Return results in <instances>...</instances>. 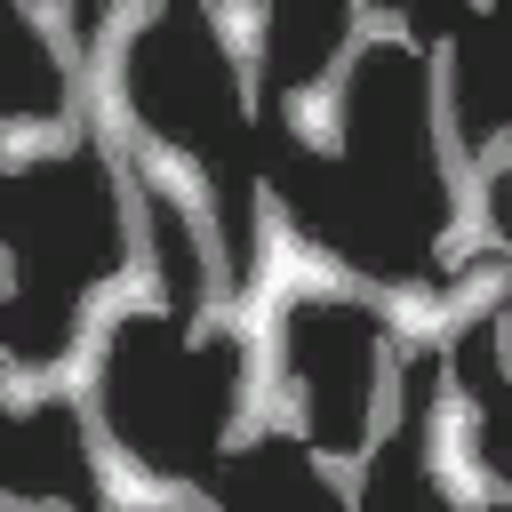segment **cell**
Here are the masks:
<instances>
[{"mask_svg":"<svg viewBox=\"0 0 512 512\" xmlns=\"http://www.w3.org/2000/svg\"><path fill=\"white\" fill-rule=\"evenodd\" d=\"M256 280L280 296V304H304V296H328V304H376L384 280L352 272L344 256H328L320 240H304L280 208L272 184H256Z\"/></svg>","mask_w":512,"mask_h":512,"instance_id":"1","label":"cell"},{"mask_svg":"<svg viewBox=\"0 0 512 512\" xmlns=\"http://www.w3.org/2000/svg\"><path fill=\"white\" fill-rule=\"evenodd\" d=\"M24 24L48 40V56H56L64 88H80V72H88V48H80V32H72V8H64V0H24Z\"/></svg>","mask_w":512,"mask_h":512,"instance_id":"11","label":"cell"},{"mask_svg":"<svg viewBox=\"0 0 512 512\" xmlns=\"http://www.w3.org/2000/svg\"><path fill=\"white\" fill-rule=\"evenodd\" d=\"M272 432H304V376H280V392H272Z\"/></svg>","mask_w":512,"mask_h":512,"instance_id":"15","label":"cell"},{"mask_svg":"<svg viewBox=\"0 0 512 512\" xmlns=\"http://www.w3.org/2000/svg\"><path fill=\"white\" fill-rule=\"evenodd\" d=\"M376 312L392 320V344L400 352H456V328H448V304L432 296V288H416V280H392L384 296H376Z\"/></svg>","mask_w":512,"mask_h":512,"instance_id":"6","label":"cell"},{"mask_svg":"<svg viewBox=\"0 0 512 512\" xmlns=\"http://www.w3.org/2000/svg\"><path fill=\"white\" fill-rule=\"evenodd\" d=\"M80 448H88L96 496H104L112 512H216V496H208V488H192V480H168V472L136 464V456L112 440L104 408H80Z\"/></svg>","mask_w":512,"mask_h":512,"instance_id":"2","label":"cell"},{"mask_svg":"<svg viewBox=\"0 0 512 512\" xmlns=\"http://www.w3.org/2000/svg\"><path fill=\"white\" fill-rule=\"evenodd\" d=\"M120 312H168V288L152 272H112L80 296V320H120Z\"/></svg>","mask_w":512,"mask_h":512,"instance_id":"10","label":"cell"},{"mask_svg":"<svg viewBox=\"0 0 512 512\" xmlns=\"http://www.w3.org/2000/svg\"><path fill=\"white\" fill-rule=\"evenodd\" d=\"M472 432H480V400L456 376H440V400H432V424H424V480L448 504H504V480L472 464Z\"/></svg>","mask_w":512,"mask_h":512,"instance_id":"3","label":"cell"},{"mask_svg":"<svg viewBox=\"0 0 512 512\" xmlns=\"http://www.w3.org/2000/svg\"><path fill=\"white\" fill-rule=\"evenodd\" d=\"M80 136H88V128H72L64 112H56V120L24 112V120H8V128H0V168L16 176V168H32V160H56V152H72Z\"/></svg>","mask_w":512,"mask_h":512,"instance_id":"8","label":"cell"},{"mask_svg":"<svg viewBox=\"0 0 512 512\" xmlns=\"http://www.w3.org/2000/svg\"><path fill=\"white\" fill-rule=\"evenodd\" d=\"M104 360H112V320H80V336L64 344V360L40 368V400L104 408Z\"/></svg>","mask_w":512,"mask_h":512,"instance_id":"4","label":"cell"},{"mask_svg":"<svg viewBox=\"0 0 512 512\" xmlns=\"http://www.w3.org/2000/svg\"><path fill=\"white\" fill-rule=\"evenodd\" d=\"M0 408L8 416H32L40 408V368H24L16 352H0Z\"/></svg>","mask_w":512,"mask_h":512,"instance_id":"14","label":"cell"},{"mask_svg":"<svg viewBox=\"0 0 512 512\" xmlns=\"http://www.w3.org/2000/svg\"><path fill=\"white\" fill-rule=\"evenodd\" d=\"M368 464H376V456H360V448H344V456H336V448H312V472L336 488V504H360V488H368Z\"/></svg>","mask_w":512,"mask_h":512,"instance_id":"13","label":"cell"},{"mask_svg":"<svg viewBox=\"0 0 512 512\" xmlns=\"http://www.w3.org/2000/svg\"><path fill=\"white\" fill-rule=\"evenodd\" d=\"M368 40L416 48V32H408V16H400V8H368V0H352V16H344V48L328 56V72H336V80H352V64H360V48H368Z\"/></svg>","mask_w":512,"mask_h":512,"instance_id":"9","label":"cell"},{"mask_svg":"<svg viewBox=\"0 0 512 512\" xmlns=\"http://www.w3.org/2000/svg\"><path fill=\"white\" fill-rule=\"evenodd\" d=\"M288 136H296L304 152H320V160L344 152V80H336V72L288 88Z\"/></svg>","mask_w":512,"mask_h":512,"instance_id":"7","label":"cell"},{"mask_svg":"<svg viewBox=\"0 0 512 512\" xmlns=\"http://www.w3.org/2000/svg\"><path fill=\"white\" fill-rule=\"evenodd\" d=\"M208 24L224 40V64L240 80V112H256V80H264V32H272V8L264 0H208Z\"/></svg>","mask_w":512,"mask_h":512,"instance_id":"5","label":"cell"},{"mask_svg":"<svg viewBox=\"0 0 512 512\" xmlns=\"http://www.w3.org/2000/svg\"><path fill=\"white\" fill-rule=\"evenodd\" d=\"M400 360H408V352L384 336V344H376V392H368V432H360V456H376V448H384V432L400 424Z\"/></svg>","mask_w":512,"mask_h":512,"instance_id":"12","label":"cell"}]
</instances>
